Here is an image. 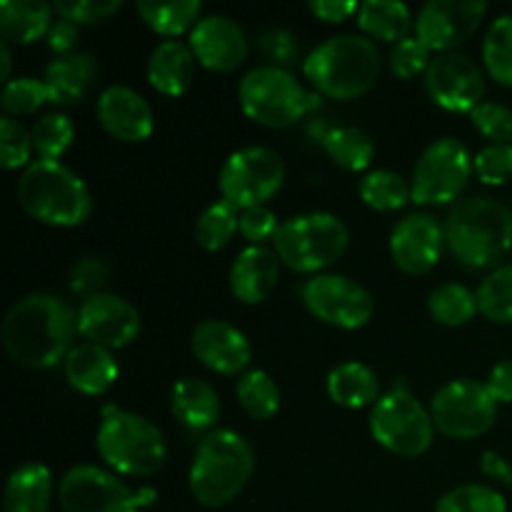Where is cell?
Returning a JSON list of instances; mask_svg holds the SVG:
<instances>
[{
  "mask_svg": "<svg viewBox=\"0 0 512 512\" xmlns=\"http://www.w3.org/2000/svg\"><path fill=\"white\" fill-rule=\"evenodd\" d=\"M78 313L50 293L15 300L0 325L3 348L13 363L30 370H48L65 363L75 348Z\"/></svg>",
  "mask_w": 512,
  "mask_h": 512,
  "instance_id": "cell-1",
  "label": "cell"
},
{
  "mask_svg": "<svg viewBox=\"0 0 512 512\" xmlns=\"http://www.w3.org/2000/svg\"><path fill=\"white\" fill-rule=\"evenodd\" d=\"M445 245L463 268L493 273L512 253V210L488 195L463 200L445 220Z\"/></svg>",
  "mask_w": 512,
  "mask_h": 512,
  "instance_id": "cell-2",
  "label": "cell"
},
{
  "mask_svg": "<svg viewBox=\"0 0 512 512\" xmlns=\"http://www.w3.org/2000/svg\"><path fill=\"white\" fill-rule=\"evenodd\" d=\"M380 50L375 40L340 33L315 45L303 60V73L320 95L330 100H355L380 78Z\"/></svg>",
  "mask_w": 512,
  "mask_h": 512,
  "instance_id": "cell-3",
  "label": "cell"
},
{
  "mask_svg": "<svg viewBox=\"0 0 512 512\" xmlns=\"http://www.w3.org/2000/svg\"><path fill=\"white\" fill-rule=\"evenodd\" d=\"M255 473V453L235 430L215 428L203 435L190 465V493L203 508H225L233 503Z\"/></svg>",
  "mask_w": 512,
  "mask_h": 512,
  "instance_id": "cell-4",
  "label": "cell"
},
{
  "mask_svg": "<svg viewBox=\"0 0 512 512\" xmlns=\"http://www.w3.org/2000/svg\"><path fill=\"white\" fill-rule=\"evenodd\" d=\"M15 195L30 218L53 228H78L93 210L85 180L55 160H33L20 173Z\"/></svg>",
  "mask_w": 512,
  "mask_h": 512,
  "instance_id": "cell-5",
  "label": "cell"
},
{
  "mask_svg": "<svg viewBox=\"0 0 512 512\" xmlns=\"http://www.w3.org/2000/svg\"><path fill=\"white\" fill-rule=\"evenodd\" d=\"M95 448L105 465L125 478H153L168 460V445L158 425L120 408L103 410Z\"/></svg>",
  "mask_w": 512,
  "mask_h": 512,
  "instance_id": "cell-6",
  "label": "cell"
},
{
  "mask_svg": "<svg viewBox=\"0 0 512 512\" xmlns=\"http://www.w3.org/2000/svg\"><path fill=\"white\" fill-rule=\"evenodd\" d=\"M350 245V230L333 213H303L285 220L273 240L280 263L295 273L320 275L338 263Z\"/></svg>",
  "mask_w": 512,
  "mask_h": 512,
  "instance_id": "cell-7",
  "label": "cell"
},
{
  "mask_svg": "<svg viewBox=\"0 0 512 512\" xmlns=\"http://www.w3.org/2000/svg\"><path fill=\"white\" fill-rule=\"evenodd\" d=\"M238 100L243 113L265 128H293L310 108L313 98L305 93L300 80L278 65H258L240 80Z\"/></svg>",
  "mask_w": 512,
  "mask_h": 512,
  "instance_id": "cell-8",
  "label": "cell"
},
{
  "mask_svg": "<svg viewBox=\"0 0 512 512\" xmlns=\"http://www.w3.org/2000/svg\"><path fill=\"white\" fill-rule=\"evenodd\" d=\"M370 433L388 453L400 458H420L435 440L430 410L408 388H393L380 395L370 410Z\"/></svg>",
  "mask_w": 512,
  "mask_h": 512,
  "instance_id": "cell-9",
  "label": "cell"
},
{
  "mask_svg": "<svg viewBox=\"0 0 512 512\" xmlns=\"http://www.w3.org/2000/svg\"><path fill=\"white\" fill-rule=\"evenodd\" d=\"M63 512H140L155 503L153 488L133 490L98 465H75L58 485Z\"/></svg>",
  "mask_w": 512,
  "mask_h": 512,
  "instance_id": "cell-10",
  "label": "cell"
},
{
  "mask_svg": "<svg viewBox=\"0 0 512 512\" xmlns=\"http://www.w3.org/2000/svg\"><path fill=\"white\" fill-rule=\"evenodd\" d=\"M495 398L490 395L488 385L473 378H460L443 385L433 395L430 415H433L435 430L453 440H475L483 438L498 420Z\"/></svg>",
  "mask_w": 512,
  "mask_h": 512,
  "instance_id": "cell-11",
  "label": "cell"
},
{
  "mask_svg": "<svg viewBox=\"0 0 512 512\" xmlns=\"http://www.w3.org/2000/svg\"><path fill=\"white\" fill-rule=\"evenodd\" d=\"M473 175V155L458 138H438L420 153L410 178L413 203L448 205L460 198Z\"/></svg>",
  "mask_w": 512,
  "mask_h": 512,
  "instance_id": "cell-12",
  "label": "cell"
},
{
  "mask_svg": "<svg viewBox=\"0 0 512 512\" xmlns=\"http://www.w3.org/2000/svg\"><path fill=\"white\" fill-rule=\"evenodd\" d=\"M285 183V163L278 150L265 145L240 148L220 168L223 200L238 210L265 205Z\"/></svg>",
  "mask_w": 512,
  "mask_h": 512,
  "instance_id": "cell-13",
  "label": "cell"
},
{
  "mask_svg": "<svg viewBox=\"0 0 512 512\" xmlns=\"http://www.w3.org/2000/svg\"><path fill=\"white\" fill-rule=\"evenodd\" d=\"M300 298H303L308 313L330 328L360 330L375 315L373 295L348 275H313L310 280H305Z\"/></svg>",
  "mask_w": 512,
  "mask_h": 512,
  "instance_id": "cell-14",
  "label": "cell"
},
{
  "mask_svg": "<svg viewBox=\"0 0 512 512\" xmlns=\"http://www.w3.org/2000/svg\"><path fill=\"white\" fill-rule=\"evenodd\" d=\"M485 15V0H430L415 18V35L433 53H455L478 33Z\"/></svg>",
  "mask_w": 512,
  "mask_h": 512,
  "instance_id": "cell-15",
  "label": "cell"
},
{
  "mask_svg": "<svg viewBox=\"0 0 512 512\" xmlns=\"http://www.w3.org/2000/svg\"><path fill=\"white\" fill-rule=\"evenodd\" d=\"M430 100L448 113H473L485 95V75L468 55L440 53L425 73Z\"/></svg>",
  "mask_w": 512,
  "mask_h": 512,
  "instance_id": "cell-16",
  "label": "cell"
},
{
  "mask_svg": "<svg viewBox=\"0 0 512 512\" xmlns=\"http://www.w3.org/2000/svg\"><path fill=\"white\" fill-rule=\"evenodd\" d=\"M78 333L85 343H95L100 348H128L140 333V313L120 295L98 293L80 303Z\"/></svg>",
  "mask_w": 512,
  "mask_h": 512,
  "instance_id": "cell-17",
  "label": "cell"
},
{
  "mask_svg": "<svg viewBox=\"0 0 512 512\" xmlns=\"http://www.w3.org/2000/svg\"><path fill=\"white\" fill-rule=\"evenodd\" d=\"M445 248V225L430 213L405 215L390 233V258L405 275L430 273Z\"/></svg>",
  "mask_w": 512,
  "mask_h": 512,
  "instance_id": "cell-18",
  "label": "cell"
},
{
  "mask_svg": "<svg viewBox=\"0 0 512 512\" xmlns=\"http://www.w3.org/2000/svg\"><path fill=\"white\" fill-rule=\"evenodd\" d=\"M195 60L213 73H233L248 60V38L240 23L228 15H205L188 38Z\"/></svg>",
  "mask_w": 512,
  "mask_h": 512,
  "instance_id": "cell-19",
  "label": "cell"
},
{
  "mask_svg": "<svg viewBox=\"0 0 512 512\" xmlns=\"http://www.w3.org/2000/svg\"><path fill=\"white\" fill-rule=\"evenodd\" d=\"M193 355L218 375H243L253 360V348L245 333L225 320H203L190 335Z\"/></svg>",
  "mask_w": 512,
  "mask_h": 512,
  "instance_id": "cell-20",
  "label": "cell"
},
{
  "mask_svg": "<svg viewBox=\"0 0 512 512\" xmlns=\"http://www.w3.org/2000/svg\"><path fill=\"white\" fill-rule=\"evenodd\" d=\"M98 123L123 143H143L153 135L155 118L148 100L130 85H108L98 98Z\"/></svg>",
  "mask_w": 512,
  "mask_h": 512,
  "instance_id": "cell-21",
  "label": "cell"
},
{
  "mask_svg": "<svg viewBox=\"0 0 512 512\" xmlns=\"http://www.w3.org/2000/svg\"><path fill=\"white\" fill-rule=\"evenodd\" d=\"M280 280V258L265 245H248L230 265V293L243 305H260Z\"/></svg>",
  "mask_w": 512,
  "mask_h": 512,
  "instance_id": "cell-22",
  "label": "cell"
},
{
  "mask_svg": "<svg viewBox=\"0 0 512 512\" xmlns=\"http://www.w3.org/2000/svg\"><path fill=\"white\" fill-rule=\"evenodd\" d=\"M98 80V60L93 53L75 50L70 55L53 58L45 68L43 83L48 88V100L55 108H70L88 98Z\"/></svg>",
  "mask_w": 512,
  "mask_h": 512,
  "instance_id": "cell-23",
  "label": "cell"
},
{
  "mask_svg": "<svg viewBox=\"0 0 512 512\" xmlns=\"http://www.w3.org/2000/svg\"><path fill=\"white\" fill-rule=\"evenodd\" d=\"M170 413L190 433H213L223 405L218 390L200 378H180L170 390Z\"/></svg>",
  "mask_w": 512,
  "mask_h": 512,
  "instance_id": "cell-24",
  "label": "cell"
},
{
  "mask_svg": "<svg viewBox=\"0 0 512 512\" xmlns=\"http://www.w3.org/2000/svg\"><path fill=\"white\" fill-rule=\"evenodd\" d=\"M63 373L70 388L78 390L80 395L98 398L113 388L120 368L113 358V350L100 348L95 343H80L65 358Z\"/></svg>",
  "mask_w": 512,
  "mask_h": 512,
  "instance_id": "cell-25",
  "label": "cell"
},
{
  "mask_svg": "<svg viewBox=\"0 0 512 512\" xmlns=\"http://www.w3.org/2000/svg\"><path fill=\"white\" fill-rule=\"evenodd\" d=\"M195 60L193 50L188 43L173 38L160 40L148 58V83L165 98H178L190 88L195 78Z\"/></svg>",
  "mask_w": 512,
  "mask_h": 512,
  "instance_id": "cell-26",
  "label": "cell"
},
{
  "mask_svg": "<svg viewBox=\"0 0 512 512\" xmlns=\"http://www.w3.org/2000/svg\"><path fill=\"white\" fill-rule=\"evenodd\" d=\"M55 8L45 0H3L0 3V35L8 45H30L48 38Z\"/></svg>",
  "mask_w": 512,
  "mask_h": 512,
  "instance_id": "cell-27",
  "label": "cell"
},
{
  "mask_svg": "<svg viewBox=\"0 0 512 512\" xmlns=\"http://www.w3.org/2000/svg\"><path fill=\"white\" fill-rule=\"evenodd\" d=\"M53 503V473L43 463H23L10 473L3 512H48Z\"/></svg>",
  "mask_w": 512,
  "mask_h": 512,
  "instance_id": "cell-28",
  "label": "cell"
},
{
  "mask_svg": "<svg viewBox=\"0 0 512 512\" xmlns=\"http://www.w3.org/2000/svg\"><path fill=\"white\" fill-rule=\"evenodd\" d=\"M328 395L335 405L348 410L373 408L380 400V380L365 363H340L328 375Z\"/></svg>",
  "mask_w": 512,
  "mask_h": 512,
  "instance_id": "cell-29",
  "label": "cell"
},
{
  "mask_svg": "<svg viewBox=\"0 0 512 512\" xmlns=\"http://www.w3.org/2000/svg\"><path fill=\"white\" fill-rule=\"evenodd\" d=\"M355 23L363 30L365 38L385 40V43H400L410 38V30L415 28L413 13L400 0H368L360 3Z\"/></svg>",
  "mask_w": 512,
  "mask_h": 512,
  "instance_id": "cell-30",
  "label": "cell"
},
{
  "mask_svg": "<svg viewBox=\"0 0 512 512\" xmlns=\"http://www.w3.org/2000/svg\"><path fill=\"white\" fill-rule=\"evenodd\" d=\"M320 145L328 153V158L338 168L348 170V173H360L375 158L373 135L368 130L358 128V125H338V128H330L320 138Z\"/></svg>",
  "mask_w": 512,
  "mask_h": 512,
  "instance_id": "cell-31",
  "label": "cell"
},
{
  "mask_svg": "<svg viewBox=\"0 0 512 512\" xmlns=\"http://www.w3.org/2000/svg\"><path fill=\"white\" fill-rule=\"evenodd\" d=\"M135 10L143 18L153 33L165 35L168 40L178 38L185 30H193L198 25L203 3L200 0H170V3H158V0H138Z\"/></svg>",
  "mask_w": 512,
  "mask_h": 512,
  "instance_id": "cell-32",
  "label": "cell"
},
{
  "mask_svg": "<svg viewBox=\"0 0 512 512\" xmlns=\"http://www.w3.org/2000/svg\"><path fill=\"white\" fill-rule=\"evenodd\" d=\"M428 310L438 325L460 328V325H468L480 313L478 295L460 283H443L430 293Z\"/></svg>",
  "mask_w": 512,
  "mask_h": 512,
  "instance_id": "cell-33",
  "label": "cell"
},
{
  "mask_svg": "<svg viewBox=\"0 0 512 512\" xmlns=\"http://www.w3.org/2000/svg\"><path fill=\"white\" fill-rule=\"evenodd\" d=\"M360 200L378 213H395L413 200L410 183L395 170H373L360 180Z\"/></svg>",
  "mask_w": 512,
  "mask_h": 512,
  "instance_id": "cell-34",
  "label": "cell"
},
{
  "mask_svg": "<svg viewBox=\"0 0 512 512\" xmlns=\"http://www.w3.org/2000/svg\"><path fill=\"white\" fill-rule=\"evenodd\" d=\"M235 395L243 413L253 420H270L280 410V388L265 370H248L240 375Z\"/></svg>",
  "mask_w": 512,
  "mask_h": 512,
  "instance_id": "cell-35",
  "label": "cell"
},
{
  "mask_svg": "<svg viewBox=\"0 0 512 512\" xmlns=\"http://www.w3.org/2000/svg\"><path fill=\"white\" fill-rule=\"evenodd\" d=\"M240 233V210L228 200L208 205L195 220V240L208 253H218Z\"/></svg>",
  "mask_w": 512,
  "mask_h": 512,
  "instance_id": "cell-36",
  "label": "cell"
},
{
  "mask_svg": "<svg viewBox=\"0 0 512 512\" xmlns=\"http://www.w3.org/2000/svg\"><path fill=\"white\" fill-rule=\"evenodd\" d=\"M483 65L495 83L512 88V13L495 18L485 30Z\"/></svg>",
  "mask_w": 512,
  "mask_h": 512,
  "instance_id": "cell-37",
  "label": "cell"
},
{
  "mask_svg": "<svg viewBox=\"0 0 512 512\" xmlns=\"http://www.w3.org/2000/svg\"><path fill=\"white\" fill-rule=\"evenodd\" d=\"M478 295V310L485 320L498 325L512 323V263L500 265L493 273L485 275Z\"/></svg>",
  "mask_w": 512,
  "mask_h": 512,
  "instance_id": "cell-38",
  "label": "cell"
},
{
  "mask_svg": "<svg viewBox=\"0 0 512 512\" xmlns=\"http://www.w3.org/2000/svg\"><path fill=\"white\" fill-rule=\"evenodd\" d=\"M30 135H33V148L38 160L60 163V158L68 153L75 140V125L65 113H45L35 120Z\"/></svg>",
  "mask_w": 512,
  "mask_h": 512,
  "instance_id": "cell-39",
  "label": "cell"
},
{
  "mask_svg": "<svg viewBox=\"0 0 512 512\" xmlns=\"http://www.w3.org/2000/svg\"><path fill=\"white\" fill-rule=\"evenodd\" d=\"M435 512H508V500L498 488L470 483L445 493Z\"/></svg>",
  "mask_w": 512,
  "mask_h": 512,
  "instance_id": "cell-40",
  "label": "cell"
},
{
  "mask_svg": "<svg viewBox=\"0 0 512 512\" xmlns=\"http://www.w3.org/2000/svg\"><path fill=\"white\" fill-rule=\"evenodd\" d=\"M45 103H50L48 88H45L43 80L30 78V75L8 80V83L3 85V95H0L3 115L15 120L25 118V115H35Z\"/></svg>",
  "mask_w": 512,
  "mask_h": 512,
  "instance_id": "cell-41",
  "label": "cell"
},
{
  "mask_svg": "<svg viewBox=\"0 0 512 512\" xmlns=\"http://www.w3.org/2000/svg\"><path fill=\"white\" fill-rule=\"evenodd\" d=\"M33 135L20 120L0 118V165L3 170H25L33 163Z\"/></svg>",
  "mask_w": 512,
  "mask_h": 512,
  "instance_id": "cell-42",
  "label": "cell"
},
{
  "mask_svg": "<svg viewBox=\"0 0 512 512\" xmlns=\"http://www.w3.org/2000/svg\"><path fill=\"white\" fill-rule=\"evenodd\" d=\"M430 63H433V50L418 38V35H410V38L400 40L390 48L388 65L393 70L395 78L400 80H413L418 75L428 73Z\"/></svg>",
  "mask_w": 512,
  "mask_h": 512,
  "instance_id": "cell-43",
  "label": "cell"
},
{
  "mask_svg": "<svg viewBox=\"0 0 512 512\" xmlns=\"http://www.w3.org/2000/svg\"><path fill=\"white\" fill-rule=\"evenodd\" d=\"M473 173L485 185H505L512 180V143H490L473 155Z\"/></svg>",
  "mask_w": 512,
  "mask_h": 512,
  "instance_id": "cell-44",
  "label": "cell"
},
{
  "mask_svg": "<svg viewBox=\"0 0 512 512\" xmlns=\"http://www.w3.org/2000/svg\"><path fill=\"white\" fill-rule=\"evenodd\" d=\"M475 130L490 143H512V108L493 100H483L478 108L470 113Z\"/></svg>",
  "mask_w": 512,
  "mask_h": 512,
  "instance_id": "cell-45",
  "label": "cell"
},
{
  "mask_svg": "<svg viewBox=\"0 0 512 512\" xmlns=\"http://www.w3.org/2000/svg\"><path fill=\"white\" fill-rule=\"evenodd\" d=\"M53 8L60 18L70 20L80 28V25H98L113 18L123 8V3L120 0H58L53 3Z\"/></svg>",
  "mask_w": 512,
  "mask_h": 512,
  "instance_id": "cell-46",
  "label": "cell"
},
{
  "mask_svg": "<svg viewBox=\"0 0 512 512\" xmlns=\"http://www.w3.org/2000/svg\"><path fill=\"white\" fill-rule=\"evenodd\" d=\"M280 220L268 205H255V208L240 210V235L250 245H265L268 240H275L280 230Z\"/></svg>",
  "mask_w": 512,
  "mask_h": 512,
  "instance_id": "cell-47",
  "label": "cell"
},
{
  "mask_svg": "<svg viewBox=\"0 0 512 512\" xmlns=\"http://www.w3.org/2000/svg\"><path fill=\"white\" fill-rule=\"evenodd\" d=\"M110 270L108 265L100 258H83L73 265L70 270V293L73 295H85V300L93 298V295L103 293V285L108 283Z\"/></svg>",
  "mask_w": 512,
  "mask_h": 512,
  "instance_id": "cell-48",
  "label": "cell"
},
{
  "mask_svg": "<svg viewBox=\"0 0 512 512\" xmlns=\"http://www.w3.org/2000/svg\"><path fill=\"white\" fill-rule=\"evenodd\" d=\"M260 50L268 55L270 65H278V68H285V63L298 55V43H295L293 35L283 28H273V30H265L260 35Z\"/></svg>",
  "mask_w": 512,
  "mask_h": 512,
  "instance_id": "cell-49",
  "label": "cell"
},
{
  "mask_svg": "<svg viewBox=\"0 0 512 512\" xmlns=\"http://www.w3.org/2000/svg\"><path fill=\"white\" fill-rule=\"evenodd\" d=\"M308 8L318 20H325V23H343V20L358 15L360 3H355V0H313Z\"/></svg>",
  "mask_w": 512,
  "mask_h": 512,
  "instance_id": "cell-50",
  "label": "cell"
},
{
  "mask_svg": "<svg viewBox=\"0 0 512 512\" xmlns=\"http://www.w3.org/2000/svg\"><path fill=\"white\" fill-rule=\"evenodd\" d=\"M75 43H78V25L65 18L55 20L48 33V48L53 50L55 58L75 53Z\"/></svg>",
  "mask_w": 512,
  "mask_h": 512,
  "instance_id": "cell-51",
  "label": "cell"
},
{
  "mask_svg": "<svg viewBox=\"0 0 512 512\" xmlns=\"http://www.w3.org/2000/svg\"><path fill=\"white\" fill-rule=\"evenodd\" d=\"M485 385H488V390H490V395L495 398V403L498 405L512 403V358L495 365V368L490 370Z\"/></svg>",
  "mask_w": 512,
  "mask_h": 512,
  "instance_id": "cell-52",
  "label": "cell"
},
{
  "mask_svg": "<svg viewBox=\"0 0 512 512\" xmlns=\"http://www.w3.org/2000/svg\"><path fill=\"white\" fill-rule=\"evenodd\" d=\"M480 470H483L485 478L495 480V483L512 485V463L495 450H485L483 458H480Z\"/></svg>",
  "mask_w": 512,
  "mask_h": 512,
  "instance_id": "cell-53",
  "label": "cell"
},
{
  "mask_svg": "<svg viewBox=\"0 0 512 512\" xmlns=\"http://www.w3.org/2000/svg\"><path fill=\"white\" fill-rule=\"evenodd\" d=\"M10 68H13V55H10V45L5 40H0V80L8 83L10 78Z\"/></svg>",
  "mask_w": 512,
  "mask_h": 512,
  "instance_id": "cell-54",
  "label": "cell"
}]
</instances>
